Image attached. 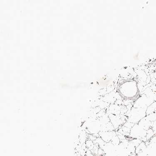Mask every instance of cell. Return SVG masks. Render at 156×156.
<instances>
[{
    "label": "cell",
    "instance_id": "7a4b0ae2",
    "mask_svg": "<svg viewBox=\"0 0 156 156\" xmlns=\"http://www.w3.org/2000/svg\"><path fill=\"white\" fill-rule=\"evenodd\" d=\"M98 134L100 138L105 143L111 142L112 139L115 135L112 131H101Z\"/></svg>",
    "mask_w": 156,
    "mask_h": 156
},
{
    "label": "cell",
    "instance_id": "277c9868",
    "mask_svg": "<svg viewBox=\"0 0 156 156\" xmlns=\"http://www.w3.org/2000/svg\"><path fill=\"white\" fill-rule=\"evenodd\" d=\"M154 132L152 128H150L148 130H147L146 137L147 140H149L151 139V138L153 137L154 135Z\"/></svg>",
    "mask_w": 156,
    "mask_h": 156
},
{
    "label": "cell",
    "instance_id": "8992f818",
    "mask_svg": "<svg viewBox=\"0 0 156 156\" xmlns=\"http://www.w3.org/2000/svg\"><path fill=\"white\" fill-rule=\"evenodd\" d=\"M154 101L155 102H156V93H155L154 94Z\"/></svg>",
    "mask_w": 156,
    "mask_h": 156
},
{
    "label": "cell",
    "instance_id": "3957f363",
    "mask_svg": "<svg viewBox=\"0 0 156 156\" xmlns=\"http://www.w3.org/2000/svg\"><path fill=\"white\" fill-rule=\"evenodd\" d=\"M155 112H156V102L154 101L147 108L146 115H148Z\"/></svg>",
    "mask_w": 156,
    "mask_h": 156
},
{
    "label": "cell",
    "instance_id": "5b68a950",
    "mask_svg": "<svg viewBox=\"0 0 156 156\" xmlns=\"http://www.w3.org/2000/svg\"><path fill=\"white\" fill-rule=\"evenodd\" d=\"M85 154L86 156H94V154L92 153L91 151L90 150H87L86 151Z\"/></svg>",
    "mask_w": 156,
    "mask_h": 156
},
{
    "label": "cell",
    "instance_id": "6da1fadb",
    "mask_svg": "<svg viewBox=\"0 0 156 156\" xmlns=\"http://www.w3.org/2000/svg\"><path fill=\"white\" fill-rule=\"evenodd\" d=\"M128 121L135 124L138 123L146 116V110L142 108H132L128 113Z\"/></svg>",
    "mask_w": 156,
    "mask_h": 156
}]
</instances>
